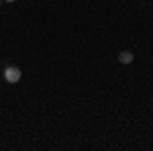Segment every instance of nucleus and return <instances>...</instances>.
<instances>
[{"label":"nucleus","instance_id":"f257e3e1","mask_svg":"<svg viewBox=\"0 0 153 151\" xmlns=\"http://www.w3.org/2000/svg\"><path fill=\"white\" fill-rule=\"evenodd\" d=\"M4 78H6V82H10V84H16V82L21 80V70L10 65V68L4 70Z\"/></svg>","mask_w":153,"mask_h":151},{"label":"nucleus","instance_id":"f03ea898","mask_svg":"<svg viewBox=\"0 0 153 151\" xmlns=\"http://www.w3.org/2000/svg\"><path fill=\"white\" fill-rule=\"evenodd\" d=\"M118 59H120V63H131V61H133V53H131V51H123V53L118 55Z\"/></svg>","mask_w":153,"mask_h":151},{"label":"nucleus","instance_id":"7ed1b4c3","mask_svg":"<svg viewBox=\"0 0 153 151\" xmlns=\"http://www.w3.org/2000/svg\"><path fill=\"white\" fill-rule=\"evenodd\" d=\"M8 2H12V0H8Z\"/></svg>","mask_w":153,"mask_h":151},{"label":"nucleus","instance_id":"20e7f679","mask_svg":"<svg viewBox=\"0 0 153 151\" xmlns=\"http://www.w3.org/2000/svg\"><path fill=\"white\" fill-rule=\"evenodd\" d=\"M0 2H2V0H0Z\"/></svg>","mask_w":153,"mask_h":151}]
</instances>
